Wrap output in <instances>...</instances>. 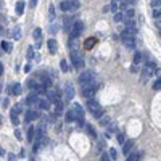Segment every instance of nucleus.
I'll return each mask as SVG.
<instances>
[{"label":"nucleus","mask_w":161,"mask_h":161,"mask_svg":"<svg viewBox=\"0 0 161 161\" xmlns=\"http://www.w3.org/2000/svg\"><path fill=\"white\" fill-rule=\"evenodd\" d=\"M155 74H156V65H155V63H148V65H145V68L142 70V82L150 80Z\"/></svg>","instance_id":"f257e3e1"},{"label":"nucleus","mask_w":161,"mask_h":161,"mask_svg":"<svg viewBox=\"0 0 161 161\" xmlns=\"http://www.w3.org/2000/svg\"><path fill=\"white\" fill-rule=\"evenodd\" d=\"M87 108H89V111L94 114L95 118H103V108L100 106V103L98 102H95V100H87Z\"/></svg>","instance_id":"f03ea898"},{"label":"nucleus","mask_w":161,"mask_h":161,"mask_svg":"<svg viewBox=\"0 0 161 161\" xmlns=\"http://www.w3.org/2000/svg\"><path fill=\"white\" fill-rule=\"evenodd\" d=\"M79 84L80 85H89V84H95V76L92 71H84L79 74Z\"/></svg>","instance_id":"7ed1b4c3"},{"label":"nucleus","mask_w":161,"mask_h":161,"mask_svg":"<svg viewBox=\"0 0 161 161\" xmlns=\"http://www.w3.org/2000/svg\"><path fill=\"white\" fill-rule=\"evenodd\" d=\"M121 37H123V42H124V45L127 48H132L135 45V37H134V34H132V32L124 29L123 32H121Z\"/></svg>","instance_id":"20e7f679"},{"label":"nucleus","mask_w":161,"mask_h":161,"mask_svg":"<svg viewBox=\"0 0 161 161\" xmlns=\"http://www.w3.org/2000/svg\"><path fill=\"white\" fill-rule=\"evenodd\" d=\"M60 7L63 11H76L80 7V2H77V0H65V2H61Z\"/></svg>","instance_id":"39448f33"},{"label":"nucleus","mask_w":161,"mask_h":161,"mask_svg":"<svg viewBox=\"0 0 161 161\" xmlns=\"http://www.w3.org/2000/svg\"><path fill=\"white\" fill-rule=\"evenodd\" d=\"M84 31V23L82 21H74V24L70 31V37L71 39H76L77 36H80V32Z\"/></svg>","instance_id":"423d86ee"},{"label":"nucleus","mask_w":161,"mask_h":161,"mask_svg":"<svg viewBox=\"0 0 161 161\" xmlns=\"http://www.w3.org/2000/svg\"><path fill=\"white\" fill-rule=\"evenodd\" d=\"M80 92L87 100H92V97L95 94V84H89V85H80Z\"/></svg>","instance_id":"0eeeda50"},{"label":"nucleus","mask_w":161,"mask_h":161,"mask_svg":"<svg viewBox=\"0 0 161 161\" xmlns=\"http://www.w3.org/2000/svg\"><path fill=\"white\" fill-rule=\"evenodd\" d=\"M71 61H73L74 68H84V58L77 52H71Z\"/></svg>","instance_id":"6e6552de"},{"label":"nucleus","mask_w":161,"mask_h":161,"mask_svg":"<svg viewBox=\"0 0 161 161\" xmlns=\"http://www.w3.org/2000/svg\"><path fill=\"white\" fill-rule=\"evenodd\" d=\"M39 102H40V97L34 92V94H31L29 97L26 98V103L27 105H31V106H39Z\"/></svg>","instance_id":"1a4fd4ad"},{"label":"nucleus","mask_w":161,"mask_h":161,"mask_svg":"<svg viewBox=\"0 0 161 161\" xmlns=\"http://www.w3.org/2000/svg\"><path fill=\"white\" fill-rule=\"evenodd\" d=\"M65 95H66L68 100H73V98H74V87H73L71 82H68V84L65 85Z\"/></svg>","instance_id":"9d476101"},{"label":"nucleus","mask_w":161,"mask_h":161,"mask_svg":"<svg viewBox=\"0 0 161 161\" xmlns=\"http://www.w3.org/2000/svg\"><path fill=\"white\" fill-rule=\"evenodd\" d=\"M20 111H21V108L16 106V108H13V110H11V113H10L11 123H13L15 126H18V123H20V119H18V113H20Z\"/></svg>","instance_id":"9b49d317"},{"label":"nucleus","mask_w":161,"mask_h":161,"mask_svg":"<svg viewBox=\"0 0 161 161\" xmlns=\"http://www.w3.org/2000/svg\"><path fill=\"white\" fill-rule=\"evenodd\" d=\"M36 119H39V113L37 111H34V110H29L26 113V123L29 124L31 121H36Z\"/></svg>","instance_id":"f8f14e48"},{"label":"nucleus","mask_w":161,"mask_h":161,"mask_svg":"<svg viewBox=\"0 0 161 161\" xmlns=\"http://www.w3.org/2000/svg\"><path fill=\"white\" fill-rule=\"evenodd\" d=\"M32 36H34V39H36V47H40V42H42V31L39 29V27H36L34 29V32H32Z\"/></svg>","instance_id":"ddd939ff"},{"label":"nucleus","mask_w":161,"mask_h":161,"mask_svg":"<svg viewBox=\"0 0 161 161\" xmlns=\"http://www.w3.org/2000/svg\"><path fill=\"white\" fill-rule=\"evenodd\" d=\"M21 90H23L21 84L16 82V84H13V85L10 87V94H11V95H20V94H21Z\"/></svg>","instance_id":"4468645a"},{"label":"nucleus","mask_w":161,"mask_h":161,"mask_svg":"<svg viewBox=\"0 0 161 161\" xmlns=\"http://www.w3.org/2000/svg\"><path fill=\"white\" fill-rule=\"evenodd\" d=\"M47 45H48V52H50V53H56V50H58V45H56L55 39H50L48 42H47Z\"/></svg>","instance_id":"2eb2a0df"},{"label":"nucleus","mask_w":161,"mask_h":161,"mask_svg":"<svg viewBox=\"0 0 161 161\" xmlns=\"http://www.w3.org/2000/svg\"><path fill=\"white\" fill-rule=\"evenodd\" d=\"M132 147H134V142H132V140H127V142L124 143L123 153L126 155V156H129V153H131V150H132Z\"/></svg>","instance_id":"dca6fc26"},{"label":"nucleus","mask_w":161,"mask_h":161,"mask_svg":"<svg viewBox=\"0 0 161 161\" xmlns=\"http://www.w3.org/2000/svg\"><path fill=\"white\" fill-rule=\"evenodd\" d=\"M95 44H97V39H95V37H89V39H87V40H85V42H84V47L87 48V50H90V48L94 47Z\"/></svg>","instance_id":"f3484780"},{"label":"nucleus","mask_w":161,"mask_h":161,"mask_svg":"<svg viewBox=\"0 0 161 161\" xmlns=\"http://www.w3.org/2000/svg\"><path fill=\"white\" fill-rule=\"evenodd\" d=\"M73 24H74V23H73V16H68V18L65 20V31L70 32L71 27H73Z\"/></svg>","instance_id":"a211bd4d"},{"label":"nucleus","mask_w":161,"mask_h":161,"mask_svg":"<svg viewBox=\"0 0 161 161\" xmlns=\"http://www.w3.org/2000/svg\"><path fill=\"white\" fill-rule=\"evenodd\" d=\"M37 108H42V110H48V108H50V102H48L47 98H40Z\"/></svg>","instance_id":"6ab92c4d"},{"label":"nucleus","mask_w":161,"mask_h":161,"mask_svg":"<svg viewBox=\"0 0 161 161\" xmlns=\"http://www.w3.org/2000/svg\"><path fill=\"white\" fill-rule=\"evenodd\" d=\"M66 121H68V123H73V121H77L76 114H74V111H73V108H71V110L66 113Z\"/></svg>","instance_id":"aec40b11"},{"label":"nucleus","mask_w":161,"mask_h":161,"mask_svg":"<svg viewBox=\"0 0 161 161\" xmlns=\"http://www.w3.org/2000/svg\"><path fill=\"white\" fill-rule=\"evenodd\" d=\"M11 37H13V39H16V40H18V39H21V27H18V26H16L15 29L11 31Z\"/></svg>","instance_id":"412c9836"},{"label":"nucleus","mask_w":161,"mask_h":161,"mask_svg":"<svg viewBox=\"0 0 161 161\" xmlns=\"http://www.w3.org/2000/svg\"><path fill=\"white\" fill-rule=\"evenodd\" d=\"M23 11H24V2H16V15H23Z\"/></svg>","instance_id":"4be33fe9"},{"label":"nucleus","mask_w":161,"mask_h":161,"mask_svg":"<svg viewBox=\"0 0 161 161\" xmlns=\"http://www.w3.org/2000/svg\"><path fill=\"white\" fill-rule=\"evenodd\" d=\"M45 90H47V85H45V84H39L34 92H36L37 95H40V94H45Z\"/></svg>","instance_id":"5701e85b"},{"label":"nucleus","mask_w":161,"mask_h":161,"mask_svg":"<svg viewBox=\"0 0 161 161\" xmlns=\"http://www.w3.org/2000/svg\"><path fill=\"white\" fill-rule=\"evenodd\" d=\"M140 158H142V153H134V155H129L126 161H140Z\"/></svg>","instance_id":"b1692460"},{"label":"nucleus","mask_w":161,"mask_h":161,"mask_svg":"<svg viewBox=\"0 0 161 161\" xmlns=\"http://www.w3.org/2000/svg\"><path fill=\"white\" fill-rule=\"evenodd\" d=\"M114 21L116 23L124 21V11H118V13H114Z\"/></svg>","instance_id":"393cba45"},{"label":"nucleus","mask_w":161,"mask_h":161,"mask_svg":"<svg viewBox=\"0 0 161 161\" xmlns=\"http://www.w3.org/2000/svg\"><path fill=\"white\" fill-rule=\"evenodd\" d=\"M34 132H36V129H34L32 126H31V127L27 129V140H29V142H31V140L34 139Z\"/></svg>","instance_id":"a878e982"},{"label":"nucleus","mask_w":161,"mask_h":161,"mask_svg":"<svg viewBox=\"0 0 161 161\" xmlns=\"http://www.w3.org/2000/svg\"><path fill=\"white\" fill-rule=\"evenodd\" d=\"M142 60V53H139V52H135L134 53V65H139Z\"/></svg>","instance_id":"bb28decb"},{"label":"nucleus","mask_w":161,"mask_h":161,"mask_svg":"<svg viewBox=\"0 0 161 161\" xmlns=\"http://www.w3.org/2000/svg\"><path fill=\"white\" fill-rule=\"evenodd\" d=\"M150 5H152L155 10H159V7H161V0H152Z\"/></svg>","instance_id":"cd10ccee"},{"label":"nucleus","mask_w":161,"mask_h":161,"mask_svg":"<svg viewBox=\"0 0 161 161\" xmlns=\"http://www.w3.org/2000/svg\"><path fill=\"white\" fill-rule=\"evenodd\" d=\"M2 50H5V52H10V50H11V45H10V42H7V40H3V42H2Z\"/></svg>","instance_id":"c85d7f7f"},{"label":"nucleus","mask_w":161,"mask_h":161,"mask_svg":"<svg viewBox=\"0 0 161 161\" xmlns=\"http://www.w3.org/2000/svg\"><path fill=\"white\" fill-rule=\"evenodd\" d=\"M37 82L36 80H27V89H32V90H36V87H37Z\"/></svg>","instance_id":"c756f323"},{"label":"nucleus","mask_w":161,"mask_h":161,"mask_svg":"<svg viewBox=\"0 0 161 161\" xmlns=\"http://www.w3.org/2000/svg\"><path fill=\"white\" fill-rule=\"evenodd\" d=\"M60 66H61V71H63V73H66V71H68V63H66V60H61Z\"/></svg>","instance_id":"7c9ffc66"},{"label":"nucleus","mask_w":161,"mask_h":161,"mask_svg":"<svg viewBox=\"0 0 161 161\" xmlns=\"http://www.w3.org/2000/svg\"><path fill=\"white\" fill-rule=\"evenodd\" d=\"M55 106H56V108H55V113H56V114H60V113L63 111V103L60 102V103H56Z\"/></svg>","instance_id":"2f4dec72"},{"label":"nucleus","mask_w":161,"mask_h":161,"mask_svg":"<svg viewBox=\"0 0 161 161\" xmlns=\"http://www.w3.org/2000/svg\"><path fill=\"white\" fill-rule=\"evenodd\" d=\"M26 56H27V60H32V58H34V48H32V47L27 48V55H26Z\"/></svg>","instance_id":"473e14b6"},{"label":"nucleus","mask_w":161,"mask_h":161,"mask_svg":"<svg viewBox=\"0 0 161 161\" xmlns=\"http://www.w3.org/2000/svg\"><path fill=\"white\" fill-rule=\"evenodd\" d=\"M153 89L155 90H161V77H158V80L153 84Z\"/></svg>","instance_id":"72a5a7b5"},{"label":"nucleus","mask_w":161,"mask_h":161,"mask_svg":"<svg viewBox=\"0 0 161 161\" xmlns=\"http://www.w3.org/2000/svg\"><path fill=\"white\" fill-rule=\"evenodd\" d=\"M85 129H87V132H89V135H92V137H95V131H94V127L92 126H85Z\"/></svg>","instance_id":"f704fd0d"},{"label":"nucleus","mask_w":161,"mask_h":161,"mask_svg":"<svg viewBox=\"0 0 161 161\" xmlns=\"http://www.w3.org/2000/svg\"><path fill=\"white\" fill-rule=\"evenodd\" d=\"M108 123H110V118H108V116H103V118L100 119V124H102V126H106Z\"/></svg>","instance_id":"c9c22d12"},{"label":"nucleus","mask_w":161,"mask_h":161,"mask_svg":"<svg viewBox=\"0 0 161 161\" xmlns=\"http://www.w3.org/2000/svg\"><path fill=\"white\" fill-rule=\"evenodd\" d=\"M153 16H155V20H161V8L159 10H155Z\"/></svg>","instance_id":"e433bc0d"},{"label":"nucleus","mask_w":161,"mask_h":161,"mask_svg":"<svg viewBox=\"0 0 161 161\" xmlns=\"http://www.w3.org/2000/svg\"><path fill=\"white\" fill-rule=\"evenodd\" d=\"M108 155H110L111 158H116V156H118V153H116V150H114V148H111V150L108 152Z\"/></svg>","instance_id":"4c0bfd02"},{"label":"nucleus","mask_w":161,"mask_h":161,"mask_svg":"<svg viewBox=\"0 0 161 161\" xmlns=\"http://www.w3.org/2000/svg\"><path fill=\"white\" fill-rule=\"evenodd\" d=\"M100 161H110V155L103 153V155H102V159H100Z\"/></svg>","instance_id":"58836bf2"},{"label":"nucleus","mask_w":161,"mask_h":161,"mask_svg":"<svg viewBox=\"0 0 161 161\" xmlns=\"http://www.w3.org/2000/svg\"><path fill=\"white\" fill-rule=\"evenodd\" d=\"M131 71L132 73H137V71H139V65H132L131 66Z\"/></svg>","instance_id":"ea45409f"},{"label":"nucleus","mask_w":161,"mask_h":161,"mask_svg":"<svg viewBox=\"0 0 161 161\" xmlns=\"http://www.w3.org/2000/svg\"><path fill=\"white\" fill-rule=\"evenodd\" d=\"M116 139H118V142H119V143H123V142H124V134H119V135L116 137Z\"/></svg>","instance_id":"a19ab883"},{"label":"nucleus","mask_w":161,"mask_h":161,"mask_svg":"<svg viewBox=\"0 0 161 161\" xmlns=\"http://www.w3.org/2000/svg\"><path fill=\"white\" fill-rule=\"evenodd\" d=\"M155 26H156L158 29L161 31V20H155Z\"/></svg>","instance_id":"79ce46f5"},{"label":"nucleus","mask_w":161,"mask_h":161,"mask_svg":"<svg viewBox=\"0 0 161 161\" xmlns=\"http://www.w3.org/2000/svg\"><path fill=\"white\" fill-rule=\"evenodd\" d=\"M2 106H3V108L8 106V98H3V100H2Z\"/></svg>","instance_id":"37998d69"},{"label":"nucleus","mask_w":161,"mask_h":161,"mask_svg":"<svg viewBox=\"0 0 161 161\" xmlns=\"http://www.w3.org/2000/svg\"><path fill=\"white\" fill-rule=\"evenodd\" d=\"M31 70H32V66H31V65H29V63H27V65H26V66H24V71H26V73H29V71H31Z\"/></svg>","instance_id":"c03bdc74"},{"label":"nucleus","mask_w":161,"mask_h":161,"mask_svg":"<svg viewBox=\"0 0 161 161\" xmlns=\"http://www.w3.org/2000/svg\"><path fill=\"white\" fill-rule=\"evenodd\" d=\"M8 159L10 161H16V156H15V155H8Z\"/></svg>","instance_id":"a18cd8bd"},{"label":"nucleus","mask_w":161,"mask_h":161,"mask_svg":"<svg viewBox=\"0 0 161 161\" xmlns=\"http://www.w3.org/2000/svg\"><path fill=\"white\" fill-rule=\"evenodd\" d=\"M29 5H31V7H36L37 2H36V0H32V2H29Z\"/></svg>","instance_id":"49530a36"},{"label":"nucleus","mask_w":161,"mask_h":161,"mask_svg":"<svg viewBox=\"0 0 161 161\" xmlns=\"http://www.w3.org/2000/svg\"><path fill=\"white\" fill-rule=\"evenodd\" d=\"M159 34H161V31H159Z\"/></svg>","instance_id":"de8ad7c7"}]
</instances>
